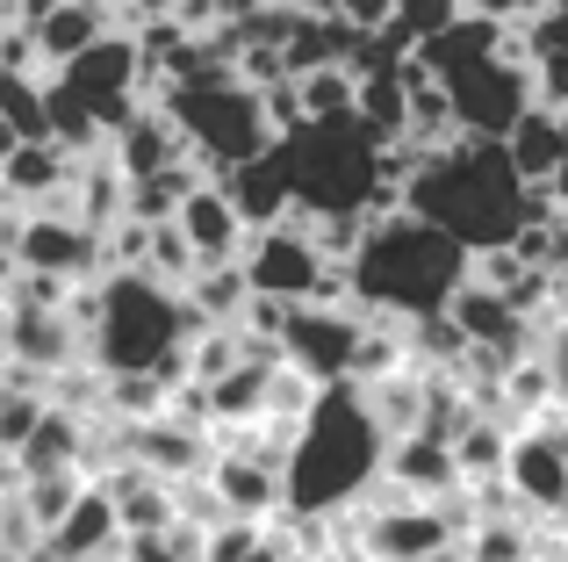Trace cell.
<instances>
[{"instance_id": "6da1fadb", "label": "cell", "mask_w": 568, "mask_h": 562, "mask_svg": "<svg viewBox=\"0 0 568 562\" xmlns=\"http://www.w3.org/2000/svg\"><path fill=\"white\" fill-rule=\"evenodd\" d=\"M403 210L432 217L439 231H454L468 253H489V245H511L532 217L555 210L547 188H532L526 173L511 167L504 138H446L432 152H417L410 181H403Z\"/></svg>"}, {"instance_id": "7a4b0ae2", "label": "cell", "mask_w": 568, "mask_h": 562, "mask_svg": "<svg viewBox=\"0 0 568 562\" xmlns=\"http://www.w3.org/2000/svg\"><path fill=\"white\" fill-rule=\"evenodd\" d=\"M382 454H388V433L375 425L361 382H324L317 404L303 411V425H295V440H288L281 505L317 512V520L361 505V498L382 483Z\"/></svg>"}, {"instance_id": "3957f363", "label": "cell", "mask_w": 568, "mask_h": 562, "mask_svg": "<svg viewBox=\"0 0 568 562\" xmlns=\"http://www.w3.org/2000/svg\"><path fill=\"white\" fill-rule=\"evenodd\" d=\"M468 245L454 239V231H439L432 217L417 210H382L367 217L361 245H353L346 260V281H353V303L367 310V318H432V310L454 303V289L468 281Z\"/></svg>"}, {"instance_id": "277c9868", "label": "cell", "mask_w": 568, "mask_h": 562, "mask_svg": "<svg viewBox=\"0 0 568 562\" xmlns=\"http://www.w3.org/2000/svg\"><path fill=\"white\" fill-rule=\"evenodd\" d=\"M288 167L295 217H382L403 202V188L382 173V138L361 116H303L295 130L274 138Z\"/></svg>"}, {"instance_id": "5b68a950", "label": "cell", "mask_w": 568, "mask_h": 562, "mask_svg": "<svg viewBox=\"0 0 568 562\" xmlns=\"http://www.w3.org/2000/svg\"><path fill=\"white\" fill-rule=\"evenodd\" d=\"M159 109L181 123V138L202 159V173H231L237 159L274 144L260 87L237 80V66H209V72H187V80H166L159 87Z\"/></svg>"}, {"instance_id": "8992f818", "label": "cell", "mask_w": 568, "mask_h": 562, "mask_svg": "<svg viewBox=\"0 0 568 562\" xmlns=\"http://www.w3.org/2000/svg\"><path fill=\"white\" fill-rule=\"evenodd\" d=\"M58 101H72V109L87 116V123L101 130V138H115V130L130 123V116L144 109V94H152V80H144V51H138V29L130 37H94L80 58H65L58 66V80H43Z\"/></svg>"}, {"instance_id": "52a82bcc", "label": "cell", "mask_w": 568, "mask_h": 562, "mask_svg": "<svg viewBox=\"0 0 568 562\" xmlns=\"http://www.w3.org/2000/svg\"><path fill=\"white\" fill-rule=\"evenodd\" d=\"M446 101H454V123L468 130V138H504V130L518 123V116L540 101V80H532V58H526V43H504V51H489V58H475V66H460V72H446Z\"/></svg>"}, {"instance_id": "ba28073f", "label": "cell", "mask_w": 568, "mask_h": 562, "mask_svg": "<svg viewBox=\"0 0 568 562\" xmlns=\"http://www.w3.org/2000/svg\"><path fill=\"white\" fill-rule=\"evenodd\" d=\"M237 268H245L252 295H281V303H317V295H324V274H332L338 260H324V245L310 239L303 217H281V224L245 231V253H237Z\"/></svg>"}, {"instance_id": "9c48e42d", "label": "cell", "mask_w": 568, "mask_h": 562, "mask_svg": "<svg viewBox=\"0 0 568 562\" xmlns=\"http://www.w3.org/2000/svg\"><path fill=\"white\" fill-rule=\"evenodd\" d=\"M361 332H367V310L361 303H288L281 353H288L310 382H353Z\"/></svg>"}, {"instance_id": "30bf717a", "label": "cell", "mask_w": 568, "mask_h": 562, "mask_svg": "<svg viewBox=\"0 0 568 562\" xmlns=\"http://www.w3.org/2000/svg\"><path fill=\"white\" fill-rule=\"evenodd\" d=\"M14 260H22V268H37V274H58V281H94V274H109V245H101V231L80 224L65 202L22 210Z\"/></svg>"}, {"instance_id": "8fae6325", "label": "cell", "mask_w": 568, "mask_h": 562, "mask_svg": "<svg viewBox=\"0 0 568 562\" xmlns=\"http://www.w3.org/2000/svg\"><path fill=\"white\" fill-rule=\"evenodd\" d=\"M0 361L58 375V368L87 361L80 324L65 318V303H29V295H0Z\"/></svg>"}, {"instance_id": "7c38bea8", "label": "cell", "mask_w": 568, "mask_h": 562, "mask_svg": "<svg viewBox=\"0 0 568 562\" xmlns=\"http://www.w3.org/2000/svg\"><path fill=\"white\" fill-rule=\"evenodd\" d=\"M446 318L460 324V339H468V347H483V353H497V361H518V353L532 347V339H540V324L526 318V310L511 303V295L504 289H489V281H460L454 289V303H446Z\"/></svg>"}, {"instance_id": "4fadbf2b", "label": "cell", "mask_w": 568, "mask_h": 562, "mask_svg": "<svg viewBox=\"0 0 568 562\" xmlns=\"http://www.w3.org/2000/svg\"><path fill=\"white\" fill-rule=\"evenodd\" d=\"M130 433V462L159 469V476H202L209 454H216V440H209V419H187V411H152V419H123Z\"/></svg>"}, {"instance_id": "5bb4252c", "label": "cell", "mask_w": 568, "mask_h": 562, "mask_svg": "<svg viewBox=\"0 0 568 562\" xmlns=\"http://www.w3.org/2000/svg\"><path fill=\"white\" fill-rule=\"evenodd\" d=\"M173 224H181V239L194 245V260H237V253H245V217H237L231 195H223L216 173H202V181L181 195Z\"/></svg>"}, {"instance_id": "9a60e30c", "label": "cell", "mask_w": 568, "mask_h": 562, "mask_svg": "<svg viewBox=\"0 0 568 562\" xmlns=\"http://www.w3.org/2000/svg\"><path fill=\"white\" fill-rule=\"evenodd\" d=\"M382 476L410 498H446L460 491V462H454V440L446 433H388V454H382Z\"/></svg>"}, {"instance_id": "2e32d148", "label": "cell", "mask_w": 568, "mask_h": 562, "mask_svg": "<svg viewBox=\"0 0 568 562\" xmlns=\"http://www.w3.org/2000/svg\"><path fill=\"white\" fill-rule=\"evenodd\" d=\"M216 181H223V195L237 202L245 231H260V224H281V217H295L288 167H281V152H274V144H266V152H252V159H237L231 173H216Z\"/></svg>"}, {"instance_id": "e0dca14e", "label": "cell", "mask_w": 568, "mask_h": 562, "mask_svg": "<svg viewBox=\"0 0 568 562\" xmlns=\"http://www.w3.org/2000/svg\"><path fill=\"white\" fill-rule=\"evenodd\" d=\"M209 483L223 491V505H231L237 520H274L281 512V462H266V454L216 448L209 454Z\"/></svg>"}, {"instance_id": "ac0fdd59", "label": "cell", "mask_w": 568, "mask_h": 562, "mask_svg": "<svg viewBox=\"0 0 568 562\" xmlns=\"http://www.w3.org/2000/svg\"><path fill=\"white\" fill-rule=\"evenodd\" d=\"M504 152H511V167L526 173L532 188L555 181V167L568 159V109H555V101H532V109L504 130Z\"/></svg>"}, {"instance_id": "d6986e66", "label": "cell", "mask_w": 568, "mask_h": 562, "mask_svg": "<svg viewBox=\"0 0 568 562\" xmlns=\"http://www.w3.org/2000/svg\"><path fill=\"white\" fill-rule=\"evenodd\" d=\"M109 29H115L109 0H51V8L29 22V37H37L43 66H65V58H80L94 37H109Z\"/></svg>"}, {"instance_id": "ffe728a7", "label": "cell", "mask_w": 568, "mask_h": 562, "mask_svg": "<svg viewBox=\"0 0 568 562\" xmlns=\"http://www.w3.org/2000/svg\"><path fill=\"white\" fill-rule=\"evenodd\" d=\"M43 541H51V562H94V555H109L115 541H123L109 491H101V483H87V491L72 498V512H65V520H58Z\"/></svg>"}, {"instance_id": "44dd1931", "label": "cell", "mask_w": 568, "mask_h": 562, "mask_svg": "<svg viewBox=\"0 0 568 562\" xmlns=\"http://www.w3.org/2000/svg\"><path fill=\"white\" fill-rule=\"evenodd\" d=\"M87 425H94V419H80V411H65V404H43V419L29 425V440L14 448L22 476H37V469H80Z\"/></svg>"}, {"instance_id": "7402d4cb", "label": "cell", "mask_w": 568, "mask_h": 562, "mask_svg": "<svg viewBox=\"0 0 568 562\" xmlns=\"http://www.w3.org/2000/svg\"><path fill=\"white\" fill-rule=\"evenodd\" d=\"M187 310L202 324H237L245 318V303H252V281H245V268L237 260H202V268L187 274Z\"/></svg>"}, {"instance_id": "603a6c76", "label": "cell", "mask_w": 568, "mask_h": 562, "mask_svg": "<svg viewBox=\"0 0 568 562\" xmlns=\"http://www.w3.org/2000/svg\"><path fill=\"white\" fill-rule=\"evenodd\" d=\"M460 562H532V512H483L468 534L454 541Z\"/></svg>"}, {"instance_id": "cb8c5ba5", "label": "cell", "mask_w": 568, "mask_h": 562, "mask_svg": "<svg viewBox=\"0 0 568 562\" xmlns=\"http://www.w3.org/2000/svg\"><path fill=\"white\" fill-rule=\"evenodd\" d=\"M87 483H94L87 469H37V476H22V491H14V498H22V505H29V520H37L43 534H51V526L72 512V498H80Z\"/></svg>"}, {"instance_id": "d4e9b609", "label": "cell", "mask_w": 568, "mask_h": 562, "mask_svg": "<svg viewBox=\"0 0 568 562\" xmlns=\"http://www.w3.org/2000/svg\"><path fill=\"white\" fill-rule=\"evenodd\" d=\"M202 534L209 526H144V534H123L115 541V562H202Z\"/></svg>"}, {"instance_id": "484cf974", "label": "cell", "mask_w": 568, "mask_h": 562, "mask_svg": "<svg viewBox=\"0 0 568 562\" xmlns=\"http://www.w3.org/2000/svg\"><path fill=\"white\" fill-rule=\"evenodd\" d=\"M138 268L152 274V281H166V289H187V274L202 268V260H194V245L181 239V224L166 217V224H152V239H144V260H138Z\"/></svg>"}, {"instance_id": "4316f807", "label": "cell", "mask_w": 568, "mask_h": 562, "mask_svg": "<svg viewBox=\"0 0 568 562\" xmlns=\"http://www.w3.org/2000/svg\"><path fill=\"white\" fill-rule=\"evenodd\" d=\"M295 101H303V116H346L353 109V66H310V72H295Z\"/></svg>"}, {"instance_id": "83f0119b", "label": "cell", "mask_w": 568, "mask_h": 562, "mask_svg": "<svg viewBox=\"0 0 568 562\" xmlns=\"http://www.w3.org/2000/svg\"><path fill=\"white\" fill-rule=\"evenodd\" d=\"M460 8H468V0H396L382 29H388V37L403 43V51H417V43H425L432 29H446V22H454Z\"/></svg>"}, {"instance_id": "f1b7e54d", "label": "cell", "mask_w": 568, "mask_h": 562, "mask_svg": "<svg viewBox=\"0 0 568 562\" xmlns=\"http://www.w3.org/2000/svg\"><path fill=\"white\" fill-rule=\"evenodd\" d=\"M532 347H540L547 375H555V404L568 411V310H555V318L540 324V339H532Z\"/></svg>"}, {"instance_id": "f546056e", "label": "cell", "mask_w": 568, "mask_h": 562, "mask_svg": "<svg viewBox=\"0 0 568 562\" xmlns=\"http://www.w3.org/2000/svg\"><path fill=\"white\" fill-rule=\"evenodd\" d=\"M532 80H540V101L568 109V43H561V51H540V58H532Z\"/></svg>"}, {"instance_id": "4dcf8cb0", "label": "cell", "mask_w": 568, "mask_h": 562, "mask_svg": "<svg viewBox=\"0 0 568 562\" xmlns=\"http://www.w3.org/2000/svg\"><path fill=\"white\" fill-rule=\"evenodd\" d=\"M475 14H489V22H504V29H526L532 14H547L555 0H468Z\"/></svg>"}, {"instance_id": "1f68e13d", "label": "cell", "mask_w": 568, "mask_h": 562, "mask_svg": "<svg viewBox=\"0 0 568 562\" xmlns=\"http://www.w3.org/2000/svg\"><path fill=\"white\" fill-rule=\"evenodd\" d=\"M332 8L346 14L353 29H382V22H388V8H396V0H332Z\"/></svg>"}, {"instance_id": "d6a6232c", "label": "cell", "mask_w": 568, "mask_h": 562, "mask_svg": "<svg viewBox=\"0 0 568 562\" xmlns=\"http://www.w3.org/2000/svg\"><path fill=\"white\" fill-rule=\"evenodd\" d=\"M130 14H138V22H159V14H181V0H130Z\"/></svg>"}, {"instance_id": "836d02e7", "label": "cell", "mask_w": 568, "mask_h": 562, "mask_svg": "<svg viewBox=\"0 0 568 562\" xmlns=\"http://www.w3.org/2000/svg\"><path fill=\"white\" fill-rule=\"evenodd\" d=\"M8 491H22V462H14V454L0 448V498H8Z\"/></svg>"}, {"instance_id": "e575fe53", "label": "cell", "mask_w": 568, "mask_h": 562, "mask_svg": "<svg viewBox=\"0 0 568 562\" xmlns=\"http://www.w3.org/2000/svg\"><path fill=\"white\" fill-rule=\"evenodd\" d=\"M547 188V195H555V210L568 217V159H561V167H555V181H540Z\"/></svg>"}, {"instance_id": "d590c367", "label": "cell", "mask_w": 568, "mask_h": 562, "mask_svg": "<svg viewBox=\"0 0 568 562\" xmlns=\"http://www.w3.org/2000/svg\"><path fill=\"white\" fill-rule=\"evenodd\" d=\"M281 8H332V0H281Z\"/></svg>"}, {"instance_id": "8d00e7d4", "label": "cell", "mask_w": 568, "mask_h": 562, "mask_svg": "<svg viewBox=\"0 0 568 562\" xmlns=\"http://www.w3.org/2000/svg\"><path fill=\"white\" fill-rule=\"evenodd\" d=\"M425 562H460V549H446V555H425Z\"/></svg>"}, {"instance_id": "74e56055", "label": "cell", "mask_w": 568, "mask_h": 562, "mask_svg": "<svg viewBox=\"0 0 568 562\" xmlns=\"http://www.w3.org/2000/svg\"><path fill=\"white\" fill-rule=\"evenodd\" d=\"M561 310H568V268H561Z\"/></svg>"}, {"instance_id": "f35d334b", "label": "cell", "mask_w": 568, "mask_h": 562, "mask_svg": "<svg viewBox=\"0 0 568 562\" xmlns=\"http://www.w3.org/2000/svg\"><path fill=\"white\" fill-rule=\"evenodd\" d=\"M555 8H568V0H555Z\"/></svg>"}]
</instances>
